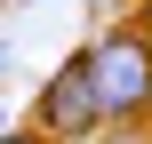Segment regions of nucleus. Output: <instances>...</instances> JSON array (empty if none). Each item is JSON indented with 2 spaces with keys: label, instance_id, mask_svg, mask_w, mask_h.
<instances>
[{
  "label": "nucleus",
  "instance_id": "f257e3e1",
  "mask_svg": "<svg viewBox=\"0 0 152 144\" xmlns=\"http://www.w3.org/2000/svg\"><path fill=\"white\" fill-rule=\"evenodd\" d=\"M80 64H88L96 120L128 128V120H144V112H152V48L136 40V24H112V32H96V40L80 48Z\"/></svg>",
  "mask_w": 152,
  "mask_h": 144
},
{
  "label": "nucleus",
  "instance_id": "f03ea898",
  "mask_svg": "<svg viewBox=\"0 0 152 144\" xmlns=\"http://www.w3.org/2000/svg\"><path fill=\"white\" fill-rule=\"evenodd\" d=\"M88 128H104L96 120V96H88V64L80 56H64L56 64V80H48V96H40V136H88Z\"/></svg>",
  "mask_w": 152,
  "mask_h": 144
},
{
  "label": "nucleus",
  "instance_id": "7ed1b4c3",
  "mask_svg": "<svg viewBox=\"0 0 152 144\" xmlns=\"http://www.w3.org/2000/svg\"><path fill=\"white\" fill-rule=\"evenodd\" d=\"M136 40H144V48H152V0H144V8H136Z\"/></svg>",
  "mask_w": 152,
  "mask_h": 144
},
{
  "label": "nucleus",
  "instance_id": "20e7f679",
  "mask_svg": "<svg viewBox=\"0 0 152 144\" xmlns=\"http://www.w3.org/2000/svg\"><path fill=\"white\" fill-rule=\"evenodd\" d=\"M0 144H48V136H0Z\"/></svg>",
  "mask_w": 152,
  "mask_h": 144
}]
</instances>
